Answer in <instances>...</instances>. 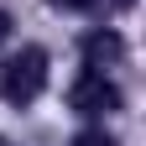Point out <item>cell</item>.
<instances>
[{
    "label": "cell",
    "instance_id": "6da1fadb",
    "mask_svg": "<svg viewBox=\"0 0 146 146\" xmlns=\"http://www.w3.org/2000/svg\"><path fill=\"white\" fill-rule=\"evenodd\" d=\"M47 89V52L42 47H21L11 58H0V99L5 104H31Z\"/></svg>",
    "mask_w": 146,
    "mask_h": 146
},
{
    "label": "cell",
    "instance_id": "7a4b0ae2",
    "mask_svg": "<svg viewBox=\"0 0 146 146\" xmlns=\"http://www.w3.org/2000/svg\"><path fill=\"white\" fill-rule=\"evenodd\" d=\"M68 104L78 110V115H110V110H120V89L110 84L99 68H89L84 78L68 89Z\"/></svg>",
    "mask_w": 146,
    "mask_h": 146
},
{
    "label": "cell",
    "instance_id": "3957f363",
    "mask_svg": "<svg viewBox=\"0 0 146 146\" xmlns=\"http://www.w3.org/2000/svg\"><path fill=\"white\" fill-rule=\"evenodd\" d=\"M120 52H125V47H120L115 31H94V36H84V58H89V68H99V73H104V63H115Z\"/></svg>",
    "mask_w": 146,
    "mask_h": 146
},
{
    "label": "cell",
    "instance_id": "277c9868",
    "mask_svg": "<svg viewBox=\"0 0 146 146\" xmlns=\"http://www.w3.org/2000/svg\"><path fill=\"white\" fill-rule=\"evenodd\" d=\"M73 146H115L104 131H84V136H73Z\"/></svg>",
    "mask_w": 146,
    "mask_h": 146
},
{
    "label": "cell",
    "instance_id": "5b68a950",
    "mask_svg": "<svg viewBox=\"0 0 146 146\" xmlns=\"http://www.w3.org/2000/svg\"><path fill=\"white\" fill-rule=\"evenodd\" d=\"M52 5H63V11H84V5H94V0H52Z\"/></svg>",
    "mask_w": 146,
    "mask_h": 146
},
{
    "label": "cell",
    "instance_id": "8992f818",
    "mask_svg": "<svg viewBox=\"0 0 146 146\" xmlns=\"http://www.w3.org/2000/svg\"><path fill=\"white\" fill-rule=\"evenodd\" d=\"M5 36H11V16L0 11V42H5Z\"/></svg>",
    "mask_w": 146,
    "mask_h": 146
},
{
    "label": "cell",
    "instance_id": "52a82bcc",
    "mask_svg": "<svg viewBox=\"0 0 146 146\" xmlns=\"http://www.w3.org/2000/svg\"><path fill=\"white\" fill-rule=\"evenodd\" d=\"M0 146H11V141H0Z\"/></svg>",
    "mask_w": 146,
    "mask_h": 146
}]
</instances>
